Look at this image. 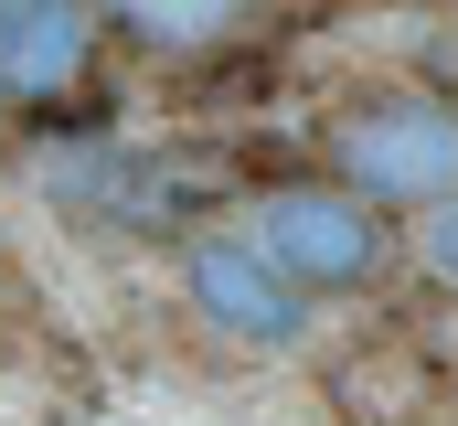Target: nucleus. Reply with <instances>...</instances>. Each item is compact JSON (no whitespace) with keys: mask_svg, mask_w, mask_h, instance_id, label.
Listing matches in <instances>:
<instances>
[{"mask_svg":"<svg viewBox=\"0 0 458 426\" xmlns=\"http://www.w3.org/2000/svg\"><path fill=\"white\" fill-rule=\"evenodd\" d=\"M331 182L373 213H437L458 203V97L437 86H373L331 117Z\"/></svg>","mask_w":458,"mask_h":426,"instance_id":"1","label":"nucleus"},{"mask_svg":"<svg viewBox=\"0 0 458 426\" xmlns=\"http://www.w3.org/2000/svg\"><path fill=\"white\" fill-rule=\"evenodd\" d=\"M245 234L277 256V277L288 288H310V299H352V288H373L384 267H394V234H384V213L342 192V182H320V171H299V182H267L256 213H245Z\"/></svg>","mask_w":458,"mask_h":426,"instance_id":"2","label":"nucleus"},{"mask_svg":"<svg viewBox=\"0 0 458 426\" xmlns=\"http://www.w3.org/2000/svg\"><path fill=\"white\" fill-rule=\"evenodd\" d=\"M182 288H192V310L214 320L234 352H288V341L310 330V288H288L277 256H267L256 234H234V224L182 234Z\"/></svg>","mask_w":458,"mask_h":426,"instance_id":"3","label":"nucleus"},{"mask_svg":"<svg viewBox=\"0 0 458 426\" xmlns=\"http://www.w3.org/2000/svg\"><path fill=\"white\" fill-rule=\"evenodd\" d=\"M97 43H107L97 0H32L21 21H0V97H11V106H64V97H86Z\"/></svg>","mask_w":458,"mask_h":426,"instance_id":"4","label":"nucleus"},{"mask_svg":"<svg viewBox=\"0 0 458 426\" xmlns=\"http://www.w3.org/2000/svg\"><path fill=\"white\" fill-rule=\"evenodd\" d=\"M97 21L128 32L139 54H214L245 32V0H97Z\"/></svg>","mask_w":458,"mask_h":426,"instance_id":"5","label":"nucleus"},{"mask_svg":"<svg viewBox=\"0 0 458 426\" xmlns=\"http://www.w3.org/2000/svg\"><path fill=\"white\" fill-rule=\"evenodd\" d=\"M416 256H427V277H437V288L458 299V203H437V213H427V234H416Z\"/></svg>","mask_w":458,"mask_h":426,"instance_id":"6","label":"nucleus"},{"mask_svg":"<svg viewBox=\"0 0 458 426\" xmlns=\"http://www.w3.org/2000/svg\"><path fill=\"white\" fill-rule=\"evenodd\" d=\"M21 11H32V0H0V21H21Z\"/></svg>","mask_w":458,"mask_h":426,"instance_id":"7","label":"nucleus"},{"mask_svg":"<svg viewBox=\"0 0 458 426\" xmlns=\"http://www.w3.org/2000/svg\"><path fill=\"white\" fill-rule=\"evenodd\" d=\"M0 128H11V97H0Z\"/></svg>","mask_w":458,"mask_h":426,"instance_id":"8","label":"nucleus"}]
</instances>
